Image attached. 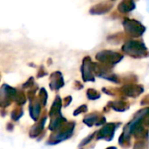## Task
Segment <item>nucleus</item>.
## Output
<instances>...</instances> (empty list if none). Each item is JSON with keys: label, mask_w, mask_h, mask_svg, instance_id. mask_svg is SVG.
<instances>
[{"label": "nucleus", "mask_w": 149, "mask_h": 149, "mask_svg": "<svg viewBox=\"0 0 149 149\" xmlns=\"http://www.w3.org/2000/svg\"><path fill=\"white\" fill-rule=\"evenodd\" d=\"M82 75H83V79L85 81H88V80H94V77L93 74V64L91 61V58L89 57L85 58L84 61H83V65H82Z\"/></svg>", "instance_id": "obj_5"}, {"label": "nucleus", "mask_w": 149, "mask_h": 149, "mask_svg": "<svg viewBox=\"0 0 149 149\" xmlns=\"http://www.w3.org/2000/svg\"><path fill=\"white\" fill-rule=\"evenodd\" d=\"M45 119L41 120L39 123H38L35 127H33L31 128V130L30 132V134H31V137H36V136H38L40 134V132L43 129V127H44V124H45Z\"/></svg>", "instance_id": "obj_11"}, {"label": "nucleus", "mask_w": 149, "mask_h": 149, "mask_svg": "<svg viewBox=\"0 0 149 149\" xmlns=\"http://www.w3.org/2000/svg\"><path fill=\"white\" fill-rule=\"evenodd\" d=\"M22 115V109L19 107L17 109H15L13 112H12V115H11V118L15 120H17Z\"/></svg>", "instance_id": "obj_14"}, {"label": "nucleus", "mask_w": 149, "mask_h": 149, "mask_svg": "<svg viewBox=\"0 0 149 149\" xmlns=\"http://www.w3.org/2000/svg\"><path fill=\"white\" fill-rule=\"evenodd\" d=\"M122 51L134 58H141L148 55L147 47L141 41L130 40L122 46Z\"/></svg>", "instance_id": "obj_1"}, {"label": "nucleus", "mask_w": 149, "mask_h": 149, "mask_svg": "<svg viewBox=\"0 0 149 149\" xmlns=\"http://www.w3.org/2000/svg\"><path fill=\"white\" fill-rule=\"evenodd\" d=\"M113 8V3L110 2H103L100 3H98L94 6H93L90 9V13L94 15H100V14H105L108 12Z\"/></svg>", "instance_id": "obj_6"}, {"label": "nucleus", "mask_w": 149, "mask_h": 149, "mask_svg": "<svg viewBox=\"0 0 149 149\" xmlns=\"http://www.w3.org/2000/svg\"><path fill=\"white\" fill-rule=\"evenodd\" d=\"M113 131H114V125L109 124L101 129V131L100 132V135H101V136H100V138H107L108 135L113 136Z\"/></svg>", "instance_id": "obj_10"}, {"label": "nucleus", "mask_w": 149, "mask_h": 149, "mask_svg": "<svg viewBox=\"0 0 149 149\" xmlns=\"http://www.w3.org/2000/svg\"><path fill=\"white\" fill-rule=\"evenodd\" d=\"M16 90L9 86H3L0 89V106L7 107L10 103L11 100L16 96Z\"/></svg>", "instance_id": "obj_4"}, {"label": "nucleus", "mask_w": 149, "mask_h": 149, "mask_svg": "<svg viewBox=\"0 0 149 149\" xmlns=\"http://www.w3.org/2000/svg\"><path fill=\"white\" fill-rule=\"evenodd\" d=\"M123 56L118 52L111 51H102L96 55V58L106 65H113L120 62L122 59Z\"/></svg>", "instance_id": "obj_3"}, {"label": "nucleus", "mask_w": 149, "mask_h": 149, "mask_svg": "<svg viewBox=\"0 0 149 149\" xmlns=\"http://www.w3.org/2000/svg\"><path fill=\"white\" fill-rule=\"evenodd\" d=\"M30 113L33 120H37L40 113V104L38 101H34L30 105Z\"/></svg>", "instance_id": "obj_9"}, {"label": "nucleus", "mask_w": 149, "mask_h": 149, "mask_svg": "<svg viewBox=\"0 0 149 149\" xmlns=\"http://www.w3.org/2000/svg\"><path fill=\"white\" fill-rule=\"evenodd\" d=\"M64 85L63 77L60 72H57L52 74L51 76V88L52 89H58Z\"/></svg>", "instance_id": "obj_7"}, {"label": "nucleus", "mask_w": 149, "mask_h": 149, "mask_svg": "<svg viewBox=\"0 0 149 149\" xmlns=\"http://www.w3.org/2000/svg\"><path fill=\"white\" fill-rule=\"evenodd\" d=\"M60 107H61V101H60V99H59V98H57V100H55V102L53 103V105H52V109H51V112H50V115H51V116L56 115L58 113H59Z\"/></svg>", "instance_id": "obj_12"}, {"label": "nucleus", "mask_w": 149, "mask_h": 149, "mask_svg": "<svg viewBox=\"0 0 149 149\" xmlns=\"http://www.w3.org/2000/svg\"><path fill=\"white\" fill-rule=\"evenodd\" d=\"M148 11H149V0L148 1Z\"/></svg>", "instance_id": "obj_16"}, {"label": "nucleus", "mask_w": 149, "mask_h": 149, "mask_svg": "<svg viewBox=\"0 0 149 149\" xmlns=\"http://www.w3.org/2000/svg\"><path fill=\"white\" fill-rule=\"evenodd\" d=\"M15 100H16V101H17V104L22 105V104H24V103L25 102L26 98H25V95L24 94V93L21 92V93H16Z\"/></svg>", "instance_id": "obj_13"}, {"label": "nucleus", "mask_w": 149, "mask_h": 149, "mask_svg": "<svg viewBox=\"0 0 149 149\" xmlns=\"http://www.w3.org/2000/svg\"><path fill=\"white\" fill-rule=\"evenodd\" d=\"M123 26L126 33L134 38L141 37L146 31L145 26L141 22L134 19H125L123 21Z\"/></svg>", "instance_id": "obj_2"}, {"label": "nucleus", "mask_w": 149, "mask_h": 149, "mask_svg": "<svg viewBox=\"0 0 149 149\" xmlns=\"http://www.w3.org/2000/svg\"><path fill=\"white\" fill-rule=\"evenodd\" d=\"M135 9V3L134 0H123L119 3L118 10L121 13H127Z\"/></svg>", "instance_id": "obj_8"}, {"label": "nucleus", "mask_w": 149, "mask_h": 149, "mask_svg": "<svg viewBox=\"0 0 149 149\" xmlns=\"http://www.w3.org/2000/svg\"><path fill=\"white\" fill-rule=\"evenodd\" d=\"M39 96H40V102L43 104V105H45V103H46V99H47V94H46V92H45V90L43 88L41 91H40V94H39Z\"/></svg>", "instance_id": "obj_15"}]
</instances>
